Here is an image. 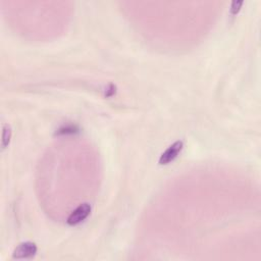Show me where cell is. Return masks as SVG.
I'll return each instance as SVG.
<instances>
[{"label": "cell", "instance_id": "6da1fadb", "mask_svg": "<svg viewBox=\"0 0 261 261\" xmlns=\"http://www.w3.org/2000/svg\"><path fill=\"white\" fill-rule=\"evenodd\" d=\"M91 205L87 202L80 204L75 209H73L70 214L68 215L66 222L69 225H76L79 223H81L82 221H84L89 214L91 213Z\"/></svg>", "mask_w": 261, "mask_h": 261}, {"label": "cell", "instance_id": "7a4b0ae2", "mask_svg": "<svg viewBox=\"0 0 261 261\" xmlns=\"http://www.w3.org/2000/svg\"><path fill=\"white\" fill-rule=\"evenodd\" d=\"M37 253V246L33 242L20 243L12 252L14 259H28L32 258Z\"/></svg>", "mask_w": 261, "mask_h": 261}, {"label": "cell", "instance_id": "3957f363", "mask_svg": "<svg viewBox=\"0 0 261 261\" xmlns=\"http://www.w3.org/2000/svg\"><path fill=\"white\" fill-rule=\"evenodd\" d=\"M184 147V142L182 141H175L173 144H171L159 157V164L164 165V164H168L171 161H173L177 155L179 154V152L181 151Z\"/></svg>", "mask_w": 261, "mask_h": 261}, {"label": "cell", "instance_id": "277c9868", "mask_svg": "<svg viewBox=\"0 0 261 261\" xmlns=\"http://www.w3.org/2000/svg\"><path fill=\"white\" fill-rule=\"evenodd\" d=\"M11 138V127L8 123L2 124V140H1V149H5L8 146Z\"/></svg>", "mask_w": 261, "mask_h": 261}, {"label": "cell", "instance_id": "5b68a950", "mask_svg": "<svg viewBox=\"0 0 261 261\" xmlns=\"http://www.w3.org/2000/svg\"><path fill=\"white\" fill-rule=\"evenodd\" d=\"M242 4H243V1H237V0L232 1L231 6H230V12L232 14H236L240 10V7Z\"/></svg>", "mask_w": 261, "mask_h": 261}]
</instances>
